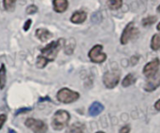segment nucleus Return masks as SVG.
<instances>
[{
	"instance_id": "22",
	"label": "nucleus",
	"mask_w": 160,
	"mask_h": 133,
	"mask_svg": "<svg viewBox=\"0 0 160 133\" xmlns=\"http://www.w3.org/2000/svg\"><path fill=\"white\" fill-rule=\"evenodd\" d=\"M38 11V8H37V6H35V5H30L29 7H27V8H26V13L27 14H34V13H36Z\"/></svg>"
},
{
	"instance_id": "3",
	"label": "nucleus",
	"mask_w": 160,
	"mask_h": 133,
	"mask_svg": "<svg viewBox=\"0 0 160 133\" xmlns=\"http://www.w3.org/2000/svg\"><path fill=\"white\" fill-rule=\"evenodd\" d=\"M80 98V94L78 92L72 91L68 88H62L57 93V99L62 103H72L76 101Z\"/></svg>"
},
{
	"instance_id": "8",
	"label": "nucleus",
	"mask_w": 160,
	"mask_h": 133,
	"mask_svg": "<svg viewBox=\"0 0 160 133\" xmlns=\"http://www.w3.org/2000/svg\"><path fill=\"white\" fill-rule=\"evenodd\" d=\"M160 61L158 58H155L153 61L147 63L144 68H143V74L146 77H151L153 75H155L158 70H159Z\"/></svg>"
},
{
	"instance_id": "29",
	"label": "nucleus",
	"mask_w": 160,
	"mask_h": 133,
	"mask_svg": "<svg viewBox=\"0 0 160 133\" xmlns=\"http://www.w3.org/2000/svg\"><path fill=\"white\" fill-rule=\"evenodd\" d=\"M157 28H158V31H160V23L158 24V27H157Z\"/></svg>"
},
{
	"instance_id": "19",
	"label": "nucleus",
	"mask_w": 160,
	"mask_h": 133,
	"mask_svg": "<svg viewBox=\"0 0 160 133\" xmlns=\"http://www.w3.org/2000/svg\"><path fill=\"white\" fill-rule=\"evenodd\" d=\"M49 63V60L47 58H45L43 55L39 54L37 58V67L39 69H43L46 67V65Z\"/></svg>"
},
{
	"instance_id": "17",
	"label": "nucleus",
	"mask_w": 160,
	"mask_h": 133,
	"mask_svg": "<svg viewBox=\"0 0 160 133\" xmlns=\"http://www.w3.org/2000/svg\"><path fill=\"white\" fill-rule=\"evenodd\" d=\"M107 4H108V7L111 9L115 10V9H118V8H120L122 7L123 0H108Z\"/></svg>"
},
{
	"instance_id": "7",
	"label": "nucleus",
	"mask_w": 160,
	"mask_h": 133,
	"mask_svg": "<svg viewBox=\"0 0 160 133\" xmlns=\"http://www.w3.org/2000/svg\"><path fill=\"white\" fill-rule=\"evenodd\" d=\"M136 33H138V30L134 27V23H129L126 28L124 29L122 36H121V43L122 44H127L135 35Z\"/></svg>"
},
{
	"instance_id": "25",
	"label": "nucleus",
	"mask_w": 160,
	"mask_h": 133,
	"mask_svg": "<svg viewBox=\"0 0 160 133\" xmlns=\"http://www.w3.org/2000/svg\"><path fill=\"white\" fill-rule=\"evenodd\" d=\"M129 131H130V126L126 125V126H124V127L120 130L119 133H129Z\"/></svg>"
},
{
	"instance_id": "5",
	"label": "nucleus",
	"mask_w": 160,
	"mask_h": 133,
	"mask_svg": "<svg viewBox=\"0 0 160 133\" xmlns=\"http://www.w3.org/2000/svg\"><path fill=\"white\" fill-rule=\"evenodd\" d=\"M120 81V73L115 70L108 71L103 76V83L107 88H114Z\"/></svg>"
},
{
	"instance_id": "18",
	"label": "nucleus",
	"mask_w": 160,
	"mask_h": 133,
	"mask_svg": "<svg viewBox=\"0 0 160 133\" xmlns=\"http://www.w3.org/2000/svg\"><path fill=\"white\" fill-rule=\"evenodd\" d=\"M151 48L154 51H158L160 49V35L156 34L152 38V42H151Z\"/></svg>"
},
{
	"instance_id": "14",
	"label": "nucleus",
	"mask_w": 160,
	"mask_h": 133,
	"mask_svg": "<svg viewBox=\"0 0 160 133\" xmlns=\"http://www.w3.org/2000/svg\"><path fill=\"white\" fill-rule=\"evenodd\" d=\"M85 130V126L82 123L77 122L68 127L66 133H83Z\"/></svg>"
},
{
	"instance_id": "9",
	"label": "nucleus",
	"mask_w": 160,
	"mask_h": 133,
	"mask_svg": "<svg viewBox=\"0 0 160 133\" xmlns=\"http://www.w3.org/2000/svg\"><path fill=\"white\" fill-rule=\"evenodd\" d=\"M160 86V70H158L155 75L148 78L144 89L148 92H152Z\"/></svg>"
},
{
	"instance_id": "15",
	"label": "nucleus",
	"mask_w": 160,
	"mask_h": 133,
	"mask_svg": "<svg viewBox=\"0 0 160 133\" xmlns=\"http://www.w3.org/2000/svg\"><path fill=\"white\" fill-rule=\"evenodd\" d=\"M7 83V70H6V67L3 64L0 68V89L3 90L5 88Z\"/></svg>"
},
{
	"instance_id": "27",
	"label": "nucleus",
	"mask_w": 160,
	"mask_h": 133,
	"mask_svg": "<svg viewBox=\"0 0 160 133\" xmlns=\"http://www.w3.org/2000/svg\"><path fill=\"white\" fill-rule=\"evenodd\" d=\"M155 107H156V109H157V110L160 111V100H158V101H157V103H156Z\"/></svg>"
},
{
	"instance_id": "4",
	"label": "nucleus",
	"mask_w": 160,
	"mask_h": 133,
	"mask_svg": "<svg viewBox=\"0 0 160 133\" xmlns=\"http://www.w3.org/2000/svg\"><path fill=\"white\" fill-rule=\"evenodd\" d=\"M103 47L100 44H97L95 45L89 52L88 56L90 58V60L94 63H102L106 60L107 58V54L105 53H103Z\"/></svg>"
},
{
	"instance_id": "26",
	"label": "nucleus",
	"mask_w": 160,
	"mask_h": 133,
	"mask_svg": "<svg viewBox=\"0 0 160 133\" xmlns=\"http://www.w3.org/2000/svg\"><path fill=\"white\" fill-rule=\"evenodd\" d=\"M31 110V108H23V109H20V110H18L17 112H16V115H19V114H21V113H25V112H28V111H30Z\"/></svg>"
},
{
	"instance_id": "10",
	"label": "nucleus",
	"mask_w": 160,
	"mask_h": 133,
	"mask_svg": "<svg viewBox=\"0 0 160 133\" xmlns=\"http://www.w3.org/2000/svg\"><path fill=\"white\" fill-rule=\"evenodd\" d=\"M52 5H53L54 11L58 13H63L68 8V0H53Z\"/></svg>"
},
{
	"instance_id": "6",
	"label": "nucleus",
	"mask_w": 160,
	"mask_h": 133,
	"mask_svg": "<svg viewBox=\"0 0 160 133\" xmlns=\"http://www.w3.org/2000/svg\"><path fill=\"white\" fill-rule=\"evenodd\" d=\"M25 126L29 129H31L34 133H46L48 130L47 125L41 121V120H37L34 118H28L25 121Z\"/></svg>"
},
{
	"instance_id": "11",
	"label": "nucleus",
	"mask_w": 160,
	"mask_h": 133,
	"mask_svg": "<svg viewBox=\"0 0 160 133\" xmlns=\"http://www.w3.org/2000/svg\"><path fill=\"white\" fill-rule=\"evenodd\" d=\"M86 17H87V14L85 11L78 10L72 14V16L70 17V21L73 23H82L86 20Z\"/></svg>"
},
{
	"instance_id": "21",
	"label": "nucleus",
	"mask_w": 160,
	"mask_h": 133,
	"mask_svg": "<svg viewBox=\"0 0 160 133\" xmlns=\"http://www.w3.org/2000/svg\"><path fill=\"white\" fill-rule=\"evenodd\" d=\"M157 19H158L157 16H148V17L142 19V23L143 26H150V25H152L153 23H156Z\"/></svg>"
},
{
	"instance_id": "20",
	"label": "nucleus",
	"mask_w": 160,
	"mask_h": 133,
	"mask_svg": "<svg viewBox=\"0 0 160 133\" xmlns=\"http://www.w3.org/2000/svg\"><path fill=\"white\" fill-rule=\"evenodd\" d=\"M16 0H3L4 8L8 11H12L15 8Z\"/></svg>"
},
{
	"instance_id": "16",
	"label": "nucleus",
	"mask_w": 160,
	"mask_h": 133,
	"mask_svg": "<svg viewBox=\"0 0 160 133\" xmlns=\"http://www.w3.org/2000/svg\"><path fill=\"white\" fill-rule=\"evenodd\" d=\"M135 81H136L135 76H134L132 73H129V74H128V75L124 78V80H123V82H122V85H123L124 87L130 86L131 84H133L135 83Z\"/></svg>"
},
{
	"instance_id": "28",
	"label": "nucleus",
	"mask_w": 160,
	"mask_h": 133,
	"mask_svg": "<svg viewBox=\"0 0 160 133\" xmlns=\"http://www.w3.org/2000/svg\"><path fill=\"white\" fill-rule=\"evenodd\" d=\"M8 133H17V132H16L14 130H11V129H9V130H8Z\"/></svg>"
},
{
	"instance_id": "24",
	"label": "nucleus",
	"mask_w": 160,
	"mask_h": 133,
	"mask_svg": "<svg viewBox=\"0 0 160 133\" xmlns=\"http://www.w3.org/2000/svg\"><path fill=\"white\" fill-rule=\"evenodd\" d=\"M31 24H32V20H30V19L29 20H26V22H25V23L23 25V30L24 31H27L30 28Z\"/></svg>"
},
{
	"instance_id": "30",
	"label": "nucleus",
	"mask_w": 160,
	"mask_h": 133,
	"mask_svg": "<svg viewBox=\"0 0 160 133\" xmlns=\"http://www.w3.org/2000/svg\"><path fill=\"white\" fill-rule=\"evenodd\" d=\"M158 12H160V5L158 6Z\"/></svg>"
},
{
	"instance_id": "23",
	"label": "nucleus",
	"mask_w": 160,
	"mask_h": 133,
	"mask_svg": "<svg viewBox=\"0 0 160 133\" xmlns=\"http://www.w3.org/2000/svg\"><path fill=\"white\" fill-rule=\"evenodd\" d=\"M6 121H7V115H0V130L3 128Z\"/></svg>"
},
{
	"instance_id": "13",
	"label": "nucleus",
	"mask_w": 160,
	"mask_h": 133,
	"mask_svg": "<svg viewBox=\"0 0 160 133\" xmlns=\"http://www.w3.org/2000/svg\"><path fill=\"white\" fill-rule=\"evenodd\" d=\"M104 110V106L100 102H94L90 108H89V115L91 116H97L102 111Z\"/></svg>"
},
{
	"instance_id": "1",
	"label": "nucleus",
	"mask_w": 160,
	"mask_h": 133,
	"mask_svg": "<svg viewBox=\"0 0 160 133\" xmlns=\"http://www.w3.org/2000/svg\"><path fill=\"white\" fill-rule=\"evenodd\" d=\"M64 42H65V40L63 38H60L56 41H52V42L49 43L43 49H41V55H43L45 58H47L49 60V62L53 61L56 58L60 49L64 46V44H65Z\"/></svg>"
},
{
	"instance_id": "31",
	"label": "nucleus",
	"mask_w": 160,
	"mask_h": 133,
	"mask_svg": "<svg viewBox=\"0 0 160 133\" xmlns=\"http://www.w3.org/2000/svg\"><path fill=\"white\" fill-rule=\"evenodd\" d=\"M97 133H104V132H102V131H98V132H97Z\"/></svg>"
},
{
	"instance_id": "12",
	"label": "nucleus",
	"mask_w": 160,
	"mask_h": 133,
	"mask_svg": "<svg viewBox=\"0 0 160 133\" xmlns=\"http://www.w3.org/2000/svg\"><path fill=\"white\" fill-rule=\"evenodd\" d=\"M36 36L40 41L45 42L52 37V34L46 28H38L36 31Z\"/></svg>"
},
{
	"instance_id": "2",
	"label": "nucleus",
	"mask_w": 160,
	"mask_h": 133,
	"mask_svg": "<svg viewBox=\"0 0 160 133\" xmlns=\"http://www.w3.org/2000/svg\"><path fill=\"white\" fill-rule=\"evenodd\" d=\"M69 119H70V115L67 111L59 110L53 115V118L52 121V126L55 130H61L65 127L68 126Z\"/></svg>"
}]
</instances>
